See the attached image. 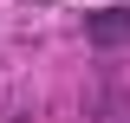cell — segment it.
<instances>
[{"instance_id": "1", "label": "cell", "mask_w": 130, "mask_h": 123, "mask_svg": "<svg viewBox=\"0 0 130 123\" xmlns=\"http://www.w3.org/2000/svg\"><path fill=\"white\" fill-rule=\"evenodd\" d=\"M85 32H91V46H104V52L124 46V39H130V7H104V13H91Z\"/></svg>"}]
</instances>
